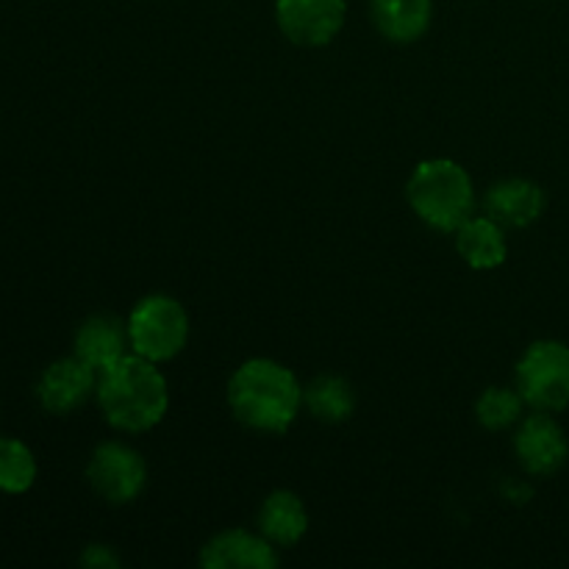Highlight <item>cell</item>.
<instances>
[{
  "label": "cell",
  "mask_w": 569,
  "mask_h": 569,
  "mask_svg": "<svg viewBox=\"0 0 569 569\" xmlns=\"http://www.w3.org/2000/svg\"><path fill=\"white\" fill-rule=\"evenodd\" d=\"M276 545L264 533H250L242 528H228L211 537L200 550V565L206 569H276Z\"/></svg>",
  "instance_id": "30bf717a"
},
{
  "label": "cell",
  "mask_w": 569,
  "mask_h": 569,
  "mask_svg": "<svg viewBox=\"0 0 569 569\" xmlns=\"http://www.w3.org/2000/svg\"><path fill=\"white\" fill-rule=\"evenodd\" d=\"M303 406L315 420L326 422V426H339L353 417L356 392L342 376L322 372L303 387Z\"/></svg>",
  "instance_id": "2e32d148"
},
{
  "label": "cell",
  "mask_w": 569,
  "mask_h": 569,
  "mask_svg": "<svg viewBox=\"0 0 569 569\" xmlns=\"http://www.w3.org/2000/svg\"><path fill=\"white\" fill-rule=\"evenodd\" d=\"M37 456L26 442L14 437H0V492L26 495L37 483Z\"/></svg>",
  "instance_id": "e0dca14e"
},
{
  "label": "cell",
  "mask_w": 569,
  "mask_h": 569,
  "mask_svg": "<svg viewBox=\"0 0 569 569\" xmlns=\"http://www.w3.org/2000/svg\"><path fill=\"white\" fill-rule=\"evenodd\" d=\"M522 409H526V400L517 392V387H489L478 398L476 420L487 431H506L522 420Z\"/></svg>",
  "instance_id": "ac0fdd59"
},
{
  "label": "cell",
  "mask_w": 569,
  "mask_h": 569,
  "mask_svg": "<svg viewBox=\"0 0 569 569\" xmlns=\"http://www.w3.org/2000/svg\"><path fill=\"white\" fill-rule=\"evenodd\" d=\"M98 398L103 420L122 433H144L164 420L170 409V387L156 361L137 353L122 356L98 376Z\"/></svg>",
  "instance_id": "7a4b0ae2"
},
{
  "label": "cell",
  "mask_w": 569,
  "mask_h": 569,
  "mask_svg": "<svg viewBox=\"0 0 569 569\" xmlns=\"http://www.w3.org/2000/svg\"><path fill=\"white\" fill-rule=\"evenodd\" d=\"M456 237V250L470 264L472 270H498L509 256V242H506V228L495 222L492 217L472 214Z\"/></svg>",
  "instance_id": "5bb4252c"
},
{
  "label": "cell",
  "mask_w": 569,
  "mask_h": 569,
  "mask_svg": "<svg viewBox=\"0 0 569 569\" xmlns=\"http://www.w3.org/2000/svg\"><path fill=\"white\" fill-rule=\"evenodd\" d=\"M517 392L533 411H565L569 406V345L539 339L528 345L515 370Z\"/></svg>",
  "instance_id": "5b68a950"
},
{
  "label": "cell",
  "mask_w": 569,
  "mask_h": 569,
  "mask_svg": "<svg viewBox=\"0 0 569 569\" xmlns=\"http://www.w3.org/2000/svg\"><path fill=\"white\" fill-rule=\"evenodd\" d=\"M348 17L345 0H276V20L283 37L300 48H322L339 37Z\"/></svg>",
  "instance_id": "52a82bcc"
},
{
  "label": "cell",
  "mask_w": 569,
  "mask_h": 569,
  "mask_svg": "<svg viewBox=\"0 0 569 569\" xmlns=\"http://www.w3.org/2000/svg\"><path fill=\"white\" fill-rule=\"evenodd\" d=\"M81 565L94 569H114L120 567V559H117L114 550L106 548V545H89L81 556Z\"/></svg>",
  "instance_id": "d6986e66"
},
{
  "label": "cell",
  "mask_w": 569,
  "mask_h": 569,
  "mask_svg": "<svg viewBox=\"0 0 569 569\" xmlns=\"http://www.w3.org/2000/svg\"><path fill=\"white\" fill-rule=\"evenodd\" d=\"M228 406L250 431L283 433L303 409V387L276 359H250L228 381Z\"/></svg>",
  "instance_id": "6da1fadb"
},
{
  "label": "cell",
  "mask_w": 569,
  "mask_h": 569,
  "mask_svg": "<svg viewBox=\"0 0 569 569\" xmlns=\"http://www.w3.org/2000/svg\"><path fill=\"white\" fill-rule=\"evenodd\" d=\"M370 14L381 37L395 44H411L431 28L433 0H370Z\"/></svg>",
  "instance_id": "4fadbf2b"
},
{
  "label": "cell",
  "mask_w": 569,
  "mask_h": 569,
  "mask_svg": "<svg viewBox=\"0 0 569 569\" xmlns=\"http://www.w3.org/2000/svg\"><path fill=\"white\" fill-rule=\"evenodd\" d=\"M87 481L109 506H128L144 492L148 465L142 453L126 442H103L94 448L87 465Z\"/></svg>",
  "instance_id": "8992f818"
},
{
  "label": "cell",
  "mask_w": 569,
  "mask_h": 569,
  "mask_svg": "<svg viewBox=\"0 0 569 569\" xmlns=\"http://www.w3.org/2000/svg\"><path fill=\"white\" fill-rule=\"evenodd\" d=\"M259 531L276 548H295L309 531V511L306 503L289 489H278L261 503Z\"/></svg>",
  "instance_id": "9a60e30c"
},
{
  "label": "cell",
  "mask_w": 569,
  "mask_h": 569,
  "mask_svg": "<svg viewBox=\"0 0 569 569\" xmlns=\"http://www.w3.org/2000/svg\"><path fill=\"white\" fill-rule=\"evenodd\" d=\"M126 322L131 353L156 365L176 359L189 342V315L172 295H148L133 306Z\"/></svg>",
  "instance_id": "277c9868"
},
{
  "label": "cell",
  "mask_w": 569,
  "mask_h": 569,
  "mask_svg": "<svg viewBox=\"0 0 569 569\" xmlns=\"http://www.w3.org/2000/svg\"><path fill=\"white\" fill-rule=\"evenodd\" d=\"M98 392V372L78 359L76 353L53 361L42 372L37 383V400L48 415L67 417L87 406V400Z\"/></svg>",
  "instance_id": "9c48e42d"
},
{
  "label": "cell",
  "mask_w": 569,
  "mask_h": 569,
  "mask_svg": "<svg viewBox=\"0 0 569 569\" xmlns=\"http://www.w3.org/2000/svg\"><path fill=\"white\" fill-rule=\"evenodd\" d=\"M406 200L428 228L442 233H456L476 214L472 178L453 159L420 161L406 183Z\"/></svg>",
  "instance_id": "3957f363"
},
{
  "label": "cell",
  "mask_w": 569,
  "mask_h": 569,
  "mask_svg": "<svg viewBox=\"0 0 569 569\" xmlns=\"http://www.w3.org/2000/svg\"><path fill=\"white\" fill-rule=\"evenodd\" d=\"M548 198L537 181L528 178H506L489 187L483 209L503 228H528L542 217Z\"/></svg>",
  "instance_id": "7c38bea8"
},
{
  "label": "cell",
  "mask_w": 569,
  "mask_h": 569,
  "mask_svg": "<svg viewBox=\"0 0 569 569\" xmlns=\"http://www.w3.org/2000/svg\"><path fill=\"white\" fill-rule=\"evenodd\" d=\"M131 337H128V322L114 315H92L78 326L72 339V353L87 361L94 372L109 370L111 365L128 356Z\"/></svg>",
  "instance_id": "8fae6325"
},
{
  "label": "cell",
  "mask_w": 569,
  "mask_h": 569,
  "mask_svg": "<svg viewBox=\"0 0 569 569\" xmlns=\"http://www.w3.org/2000/svg\"><path fill=\"white\" fill-rule=\"evenodd\" d=\"M515 453L528 476H556L569 459L565 428L548 411H537V415L526 417V420H520V428L515 433Z\"/></svg>",
  "instance_id": "ba28073f"
}]
</instances>
